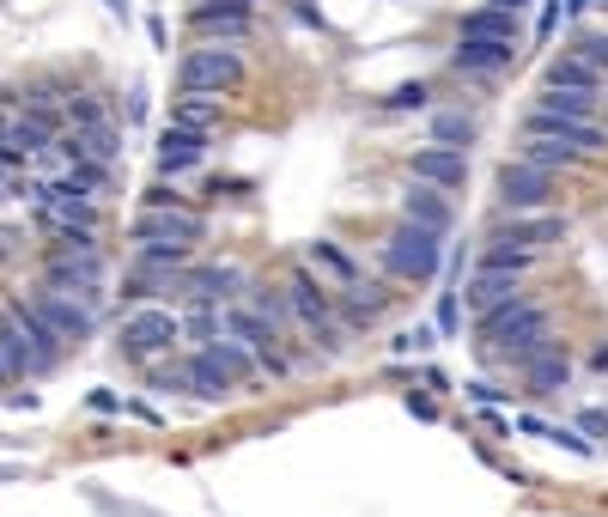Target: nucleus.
<instances>
[{"instance_id":"1","label":"nucleus","mask_w":608,"mask_h":517,"mask_svg":"<svg viewBox=\"0 0 608 517\" xmlns=\"http://www.w3.org/2000/svg\"><path fill=\"white\" fill-rule=\"evenodd\" d=\"M481 341H487L499 359L529 365V359H536V353L554 341V335H548V311H542V305H529L523 292H517V299H505L499 311L481 317Z\"/></svg>"},{"instance_id":"2","label":"nucleus","mask_w":608,"mask_h":517,"mask_svg":"<svg viewBox=\"0 0 608 517\" xmlns=\"http://www.w3.org/2000/svg\"><path fill=\"white\" fill-rule=\"evenodd\" d=\"M25 305L55 329L61 347H80V341L98 329V299H86V292H67V286H55V280H37Z\"/></svg>"},{"instance_id":"3","label":"nucleus","mask_w":608,"mask_h":517,"mask_svg":"<svg viewBox=\"0 0 608 517\" xmlns=\"http://www.w3.org/2000/svg\"><path fill=\"white\" fill-rule=\"evenodd\" d=\"M250 372H256V353H250L244 341L225 335V341H207V347L189 359V390L213 402V396H232Z\"/></svg>"},{"instance_id":"4","label":"nucleus","mask_w":608,"mask_h":517,"mask_svg":"<svg viewBox=\"0 0 608 517\" xmlns=\"http://www.w3.org/2000/svg\"><path fill=\"white\" fill-rule=\"evenodd\" d=\"M0 329H7V347H13V359H19V378H37V372H49V365L67 353L61 341H55V329L25 305V299H13L7 305V317H0Z\"/></svg>"},{"instance_id":"5","label":"nucleus","mask_w":608,"mask_h":517,"mask_svg":"<svg viewBox=\"0 0 608 517\" xmlns=\"http://www.w3.org/2000/svg\"><path fill=\"white\" fill-rule=\"evenodd\" d=\"M286 311H292L304 329H311V335H323V347H329V353H341V347H347V335H353L347 323H335V292H329L311 268H298V274L286 280Z\"/></svg>"},{"instance_id":"6","label":"nucleus","mask_w":608,"mask_h":517,"mask_svg":"<svg viewBox=\"0 0 608 517\" xmlns=\"http://www.w3.org/2000/svg\"><path fill=\"white\" fill-rule=\"evenodd\" d=\"M43 280L67 286V292H86L98 299L104 292V256H98V238H55L43 250Z\"/></svg>"},{"instance_id":"7","label":"nucleus","mask_w":608,"mask_h":517,"mask_svg":"<svg viewBox=\"0 0 608 517\" xmlns=\"http://www.w3.org/2000/svg\"><path fill=\"white\" fill-rule=\"evenodd\" d=\"M384 268H390L396 280H432V274L444 268V238L402 219V226L384 238Z\"/></svg>"},{"instance_id":"8","label":"nucleus","mask_w":608,"mask_h":517,"mask_svg":"<svg viewBox=\"0 0 608 517\" xmlns=\"http://www.w3.org/2000/svg\"><path fill=\"white\" fill-rule=\"evenodd\" d=\"M177 80H183V92H213V98H225V92H238V86H244V55H238V49H225V43L189 49L183 67H177Z\"/></svg>"},{"instance_id":"9","label":"nucleus","mask_w":608,"mask_h":517,"mask_svg":"<svg viewBox=\"0 0 608 517\" xmlns=\"http://www.w3.org/2000/svg\"><path fill=\"white\" fill-rule=\"evenodd\" d=\"M177 341H183V317H171V311H159V305H140V311L122 323V359H134V365L171 353Z\"/></svg>"},{"instance_id":"10","label":"nucleus","mask_w":608,"mask_h":517,"mask_svg":"<svg viewBox=\"0 0 608 517\" xmlns=\"http://www.w3.org/2000/svg\"><path fill=\"white\" fill-rule=\"evenodd\" d=\"M499 201H505V213H542L554 201V171H536L523 159L499 165Z\"/></svg>"},{"instance_id":"11","label":"nucleus","mask_w":608,"mask_h":517,"mask_svg":"<svg viewBox=\"0 0 608 517\" xmlns=\"http://www.w3.org/2000/svg\"><path fill=\"white\" fill-rule=\"evenodd\" d=\"M523 128L529 134H548V140H560V146H572V153H608V134L590 122V116H554V110H529L523 116Z\"/></svg>"},{"instance_id":"12","label":"nucleus","mask_w":608,"mask_h":517,"mask_svg":"<svg viewBox=\"0 0 608 517\" xmlns=\"http://www.w3.org/2000/svg\"><path fill=\"white\" fill-rule=\"evenodd\" d=\"M244 274L232 268V262H219V268H189L183 280H177V299H189V305H238L244 299Z\"/></svg>"},{"instance_id":"13","label":"nucleus","mask_w":608,"mask_h":517,"mask_svg":"<svg viewBox=\"0 0 608 517\" xmlns=\"http://www.w3.org/2000/svg\"><path fill=\"white\" fill-rule=\"evenodd\" d=\"M201 238H207V226L189 207H152L134 219V244H201Z\"/></svg>"},{"instance_id":"14","label":"nucleus","mask_w":608,"mask_h":517,"mask_svg":"<svg viewBox=\"0 0 608 517\" xmlns=\"http://www.w3.org/2000/svg\"><path fill=\"white\" fill-rule=\"evenodd\" d=\"M566 238V219L560 213H511L505 226L493 232V244H511V250H548V244H560Z\"/></svg>"},{"instance_id":"15","label":"nucleus","mask_w":608,"mask_h":517,"mask_svg":"<svg viewBox=\"0 0 608 517\" xmlns=\"http://www.w3.org/2000/svg\"><path fill=\"white\" fill-rule=\"evenodd\" d=\"M414 183L463 189L469 183V153H463V146H426V153H414Z\"/></svg>"},{"instance_id":"16","label":"nucleus","mask_w":608,"mask_h":517,"mask_svg":"<svg viewBox=\"0 0 608 517\" xmlns=\"http://www.w3.org/2000/svg\"><path fill=\"white\" fill-rule=\"evenodd\" d=\"M511 61H517V43H493V37H463L450 49V67L456 73H481V80L487 73H505Z\"/></svg>"},{"instance_id":"17","label":"nucleus","mask_w":608,"mask_h":517,"mask_svg":"<svg viewBox=\"0 0 608 517\" xmlns=\"http://www.w3.org/2000/svg\"><path fill=\"white\" fill-rule=\"evenodd\" d=\"M402 219H408V226H426V232H438V238L456 226V213H450L444 189H432V183H408V195H402Z\"/></svg>"},{"instance_id":"18","label":"nucleus","mask_w":608,"mask_h":517,"mask_svg":"<svg viewBox=\"0 0 608 517\" xmlns=\"http://www.w3.org/2000/svg\"><path fill=\"white\" fill-rule=\"evenodd\" d=\"M505 299H517V274L511 268H475V280H469V292H463V305L475 311V317H487V311H499Z\"/></svg>"},{"instance_id":"19","label":"nucleus","mask_w":608,"mask_h":517,"mask_svg":"<svg viewBox=\"0 0 608 517\" xmlns=\"http://www.w3.org/2000/svg\"><path fill=\"white\" fill-rule=\"evenodd\" d=\"M195 25L207 37H225V43H238L250 31V0H201L195 7Z\"/></svg>"},{"instance_id":"20","label":"nucleus","mask_w":608,"mask_h":517,"mask_svg":"<svg viewBox=\"0 0 608 517\" xmlns=\"http://www.w3.org/2000/svg\"><path fill=\"white\" fill-rule=\"evenodd\" d=\"M201 153H207V134H195V128H177V122H171V128L159 134V171H165V177L195 171Z\"/></svg>"},{"instance_id":"21","label":"nucleus","mask_w":608,"mask_h":517,"mask_svg":"<svg viewBox=\"0 0 608 517\" xmlns=\"http://www.w3.org/2000/svg\"><path fill=\"white\" fill-rule=\"evenodd\" d=\"M523 378H529V390H536V396H560V390L572 384V359L560 353V341H548L536 359L523 365Z\"/></svg>"},{"instance_id":"22","label":"nucleus","mask_w":608,"mask_h":517,"mask_svg":"<svg viewBox=\"0 0 608 517\" xmlns=\"http://www.w3.org/2000/svg\"><path fill=\"white\" fill-rule=\"evenodd\" d=\"M542 86H578V92H596V86H602V73H596L584 55H554V61L542 67Z\"/></svg>"},{"instance_id":"23","label":"nucleus","mask_w":608,"mask_h":517,"mask_svg":"<svg viewBox=\"0 0 608 517\" xmlns=\"http://www.w3.org/2000/svg\"><path fill=\"white\" fill-rule=\"evenodd\" d=\"M73 140H80V159H92V165H116V159H122V134H116V122L73 128Z\"/></svg>"},{"instance_id":"24","label":"nucleus","mask_w":608,"mask_h":517,"mask_svg":"<svg viewBox=\"0 0 608 517\" xmlns=\"http://www.w3.org/2000/svg\"><path fill=\"white\" fill-rule=\"evenodd\" d=\"M171 122H177V128H195V134H207V128L219 122V98H213V92H183V98L171 104Z\"/></svg>"},{"instance_id":"25","label":"nucleus","mask_w":608,"mask_h":517,"mask_svg":"<svg viewBox=\"0 0 608 517\" xmlns=\"http://www.w3.org/2000/svg\"><path fill=\"white\" fill-rule=\"evenodd\" d=\"M523 165L566 171V165H578V153H572V146H560V140H548V134H529V140H523Z\"/></svg>"},{"instance_id":"26","label":"nucleus","mask_w":608,"mask_h":517,"mask_svg":"<svg viewBox=\"0 0 608 517\" xmlns=\"http://www.w3.org/2000/svg\"><path fill=\"white\" fill-rule=\"evenodd\" d=\"M463 37H493V43H517V13H505V7L469 13V19H463Z\"/></svg>"},{"instance_id":"27","label":"nucleus","mask_w":608,"mask_h":517,"mask_svg":"<svg viewBox=\"0 0 608 517\" xmlns=\"http://www.w3.org/2000/svg\"><path fill=\"white\" fill-rule=\"evenodd\" d=\"M517 426L536 432V438H548V445H566L572 457H596V438H584V432H572V426H548V420H536V414H523Z\"/></svg>"},{"instance_id":"28","label":"nucleus","mask_w":608,"mask_h":517,"mask_svg":"<svg viewBox=\"0 0 608 517\" xmlns=\"http://www.w3.org/2000/svg\"><path fill=\"white\" fill-rule=\"evenodd\" d=\"M183 335L189 341H225V305H189V317H183Z\"/></svg>"},{"instance_id":"29","label":"nucleus","mask_w":608,"mask_h":517,"mask_svg":"<svg viewBox=\"0 0 608 517\" xmlns=\"http://www.w3.org/2000/svg\"><path fill=\"white\" fill-rule=\"evenodd\" d=\"M432 140L438 146H469L475 140V116L469 110H438L432 116Z\"/></svg>"},{"instance_id":"30","label":"nucleus","mask_w":608,"mask_h":517,"mask_svg":"<svg viewBox=\"0 0 608 517\" xmlns=\"http://www.w3.org/2000/svg\"><path fill=\"white\" fill-rule=\"evenodd\" d=\"M542 110H554V116H596V92H578V86H548V92H542Z\"/></svg>"},{"instance_id":"31","label":"nucleus","mask_w":608,"mask_h":517,"mask_svg":"<svg viewBox=\"0 0 608 517\" xmlns=\"http://www.w3.org/2000/svg\"><path fill=\"white\" fill-rule=\"evenodd\" d=\"M134 268H189V244H140L134 250Z\"/></svg>"},{"instance_id":"32","label":"nucleus","mask_w":608,"mask_h":517,"mask_svg":"<svg viewBox=\"0 0 608 517\" xmlns=\"http://www.w3.org/2000/svg\"><path fill=\"white\" fill-rule=\"evenodd\" d=\"M159 292H177L165 268H140V274H128V299H140V305H146V299H159Z\"/></svg>"},{"instance_id":"33","label":"nucleus","mask_w":608,"mask_h":517,"mask_svg":"<svg viewBox=\"0 0 608 517\" xmlns=\"http://www.w3.org/2000/svg\"><path fill=\"white\" fill-rule=\"evenodd\" d=\"M572 55H584V61H590V67H596V73H608V31H584V37H578V49H572Z\"/></svg>"},{"instance_id":"34","label":"nucleus","mask_w":608,"mask_h":517,"mask_svg":"<svg viewBox=\"0 0 608 517\" xmlns=\"http://www.w3.org/2000/svg\"><path fill=\"white\" fill-rule=\"evenodd\" d=\"M426 98H432V92H426L420 80H408V86H396V92L384 98V110H426Z\"/></svg>"},{"instance_id":"35","label":"nucleus","mask_w":608,"mask_h":517,"mask_svg":"<svg viewBox=\"0 0 608 517\" xmlns=\"http://www.w3.org/2000/svg\"><path fill=\"white\" fill-rule=\"evenodd\" d=\"M311 256H317V262H323V268H335V274H341V280H347V286H353V262H347V256H341V250H335V244H329V238H317V244H311Z\"/></svg>"},{"instance_id":"36","label":"nucleus","mask_w":608,"mask_h":517,"mask_svg":"<svg viewBox=\"0 0 608 517\" xmlns=\"http://www.w3.org/2000/svg\"><path fill=\"white\" fill-rule=\"evenodd\" d=\"M456 323H463V305H456V292H444L438 299V335H456Z\"/></svg>"},{"instance_id":"37","label":"nucleus","mask_w":608,"mask_h":517,"mask_svg":"<svg viewBox=\"0 0 608 517\" xmlns=\"http://www.w3.org/2000/svg\"><path fill=\"white\" fill-rule=\"evenodd\" d=\"M152 390L171 396V390H189V365H177V372H152Z\"/></svg>"},{"instance_id":"38","label":"nucleus","mask_w":608,"mask_h":517,"mask_svg":"<svg viewBox=\"0 0 608 517\" xmlns=\"http://www.w3.org/2000/svg\"><path fill=\"white\" fill-rule=\"evenodd\" d=\"M560 19H566V7H560V0H548V7H542V25H536V37H542V43H554Z\"/></svg>"},{"instance_id":"39","label":"nucleus","mask_w":608,"mask_h":517,"mask_svg":"<svg viewBox=\"0 0 608 517\" xmlns=\"http://www.w3.org/2000/svg\"><path fill=\"white\" fill-rule=\"evenodd\" d=\"M578 432H584V438H608V408H584Z\"/></svg>"},{"instance_id":"40","label":"nucleus","mask_w":608,"mask_h":517,"mask_svg":"<svg viewBox=\"0 0 608 517\" xmlns=\"http://www.w3.org/2000/svg\"><path fill=\"white\" fill-rule=\"evenodd\" d=\"M13 378H19V359L7 347V329H0V384H13Z\"/></svg>"},{"instance_id":"41","label":"nucleus","mask_w":608,"mask_h":517,"mask_svg":"<svg viewBox=\"0 0 608 517\" xmlns=\"http://www.w3.org/2000/svg\"><path fill=\"white\" fill-rule=\"evenodd\" d=\"M152 207H183V195L159 183V189H146V213H152Z\"/></svg>"},{"instance_id":"42","label":"nucleus","mask_w":608,"mask_h":517,"mask_svg":"<svg viewBox=\"0 0 608 517\" xmlns=\"http://www.w3.org/2000/svg\"><path fill=\"white\" fill-rule=\"evenodd\" d=\"M469 396H475L481 408H499V402H505V390H493V384H469Z\"/></svg>"},{"instance_id":"43","label":"nucleus","mask_w":608,"mask_h":517,"mask_svg":"<svg viewBox=\"0 0 608 517\" xmlns=\"http://www.w3.org/2000/svg\"><path fill=\"white\" fill-rule=\"evenodd\" d=\"M140 116H146V92L134 86V92H128V122H140Z\"/></svg>"},{"instance_id":"44","label":"nucleus","mask_w":608,"mask_h":517,"mask_svg":"<svg viewBox=\"0 0 608 517\" xmlns=\"http://www.w3.org/2000/svg\"><path fill=\"white\" fill-rule=\"evenodd\" d=\"M560 7H566V19H578V13H590V7H596V0H560Z\"/></svg>"},{"instance_id":"45","label":"nucleus","mask_w":608,"mask_h":517,"mask_svg":"<svg viewBox=\"0 0 608 517\" xmlns=\"http://www.w3.org/2000/svg\"><path fill=\"white\" fill-rule=\"evenodd\" d=\"M104 7H110V13H116V19H128V0H104Z\"/></svg>"},{"instance_id":"46","label":"nucleus","mask_w":608,"mask_h":517,"mask_svg":"<svg viewBox=\"0 0 608 517\" xmlns=\"http://www.w3.org/2000/svg\"><path fill=\"white\" fill-rule=\"evenodd\" d=\"M493 7H505V13H517V7H529V0H493Z\"/></svg>"},{"instance_id":"47","label":"nucleus","mask_w":608,"mask_h":517,"mask_svg":"<svg viewBox=\"0 0 608 517\" xmlns=\"http://www.w3.org/2000/svg\"><path fill=\"white\" fill-rule=\"evenodd\" d=\"M596 365H602V372H608V347H596Z\"/></svg>"}]
</instances>
